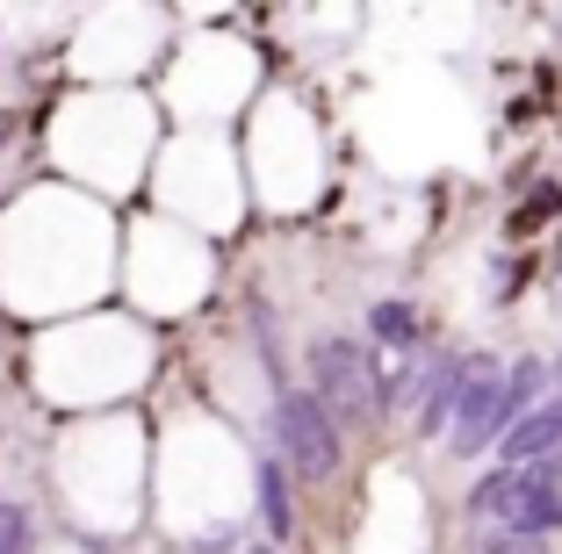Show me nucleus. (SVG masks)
<instances>
[{
	"mask_svg": "<svg viewBox=\"0 0 562 554\" xmlns=\"http://www.w3.org/2000/svg\"><path fill=\"white\" fill-rule=\"evenodd\" d=\"M274 440H281V468H296V475H331L339 468V454H347V440H339V425H331V410L317 404L311 389H281L274 396Z\"/></svg>",
	"mask_w": 562,
	"mask_h": 554,
	"instance_id": "obj_1",
	"label": "nucleus"
},
{
	"mask_svg": "<svg viewBox=\"0 0 562 554\" xmlns=\"http://www.w3.org/2000/svg\"><path fill=\"white\" fill-rule=\"evenodd\" d=\"M368 382H382V375H375V353H368L361 339H317L311 346V396L331 410V425L375 410V389H368Z\"/></svg>",
	"mask_w": 562,
	"mask_h": 554,
	"instance_id": "obj_2",
	"label": "nucleus"
},
{
	"mask_svg": "<svg viewBox=\"0 0 562 554\" xmlns=\"http://www.w3.org/2000/svg\"><path fill=\"white\" fill-rule=\"evenodd\" d=\"M505 425H513V410H505V382H497L491 360L469 353V382H462V404H454V418H447V454L476 461L491 440H505Z\"/></svg>",
	"mask_w": 562,
	"mask_h": 554,
	"instance_id": "obj_3",
	"label": "nucleus"
},
{
	"mask_svg": "<svg viewBox=\"0 0 562 554\" xmlns=\"http://www.w3.org/2000/svg\"><path fill=\"white\" fill-rule=\"evenodd\" d=\"M562 446V396H541L527 418L505 425V440H497V468H533Z\"/></svg>",
	"mask_w": 562,
	"mask_h": 554,
	"instance_id": "obj_4",
	"label": "nucleus"
},
{
	"mask_svg": "<svg viewBox=\"0 0 562 554\" xmlns=\"http://www.w3.org/2000/svg\"><path fill=\"white\" fill-rule=\"evenodd\" d=\"M462 382H469V353H447L418 375V440H440L447 432V418L462 404Z\"/></svg>",
	"mask_w": 562,
	"mask_h": 554,
	"instance_id": "obj_5",
	"label": "nucleus"
},
{
	"mask_svg": "<svg viewBox=\"0 0 562 554\" xmlns=\"http://www.w3.org/2000/svg\"><path fill=\"white\" fill-rule=\"evenodd\" d=\"M513 475H519V489H513V511H505V533H513V540H548V533H562V489L533 483L527 468H513Z\"/></svg>",
	"mask_w": 562,
	"mask_h": 554,
	"instance_id": "obj_6",
	"label": "nucleus"
},
{
	"mask_svg": "<svg viewBox=\"0 0 562 554\" xmlns=\"http://www.w3.org/2000/svg\"><path fill=\"white\" fill-rule=\"evenodd\" d=\"M260 525H267V540H289V525H296V505H289V468H281V454H260Z\"/></svg>",
	"mask_w": 562,
	"mask_h": 554,
	"instance_id": "obj_7",
	"label": "nucleus"
},
{
	"mask_svg": "<svg viewBox=\"0 0 562 554\" xmlns=\"http://www.w3.org/2000/svg\"><path fill=\"white\" fill-rule=\"evenodd\" d=\"M368 339H375V346H412L418 339V310L397 303V295H382L375 310H368Z\"/></svg>",
	"mask_w": 562,
	"mask_h": 554,
	"instance_id": "obj_8",
	"label": "nucleus"
},
{
	"mask_svg": "<svg viewBox=\"0 0 562 554\" xmlns=\"http://www.w3.org/2000/svg\"><path fill=\"white\" fill-rule=\"evenodd\" d=\"M497 382H505V410H513V418H527V410L541 404V389H548V360H513Z\"/></svg>",
	"mask_w": 562,
	"mask_h": 554,
	"instance_id": "obj_9",
	"label": "nucleus"
},
{
	"mask_svg": "<svg viewBox=\"0 0 562 554\" xmlns=\"http://www.w3.org/2000/svg\"><path fill=\"white\" fill-rule=\"evenodd\" d=\"M513 489H519L513 468H491L476 489H469V511H476V519H505V511H513Z\"/></svg>",
	"mask_w": 562,
	"mask_h": 554,
	"instance_id": "obj_10",
	"label": "nucleus"
},
{
	"mask_svg": "<svg viewBox=\"0 0 562 554\" xmlns=\"http://www.w3.org/2000/svg\"><path fill=\"white\" fill-rule=\"evenodd\" d=\"M0 554H30V511L22 505L0 511Z\"/></svg>",
	"mask_w": 562,
	"mask_h": 554,
	"instance_id": "obj_11",
	"label": "nucleus"
},
{
	"mask_svg": "<svg viewBox=\"0 0 562 554\" xmlns=\"http://www.w3.org/2000/svg\"><path fill=\"white\" fill-rule=\"evenodd\" d=\"M555 210H562V188L548 180V188H533V195H527V210H519V230H533L541 216H555Z\"/></svg>",
	"mask_w": 562,
	"mask_h": 554,
	"instance_id": "obj_12",
	"label": "nucleus"
},
{
	"mask_svg": "<svg viewBox=\"0 0 562 554\" xmlns=\"http://www.w3.org/2000/svg\"><path fill=\"white\" fill-rule=\"evenodd\" d=\"M483 554H541V540H513V533H497Z\"/></svg>",
	"mask_w": 562,
	"mask_h": 554,
	"instance_id": "obj_13",
	"label": "nucleus"
},
{
	"mask_svg": "<svg viewBox=\"0 0 562 554\" xmlns=\"http://www.w3.org/2000/svg\"><path fill=\"white\" fill-rule=\"evenodd\" d=\"M548 382H555V396H562V353H555V360H548Z\"/></svg>",
	"mask_w": 562,
	"mask_h": 554,
	"instance_id": "obj_14",
	"label": "nucleus"
},
{
	"mask_svg": "<svg viewBox=\"0 0 562 554\" xmlns=\"http://www.w3.org/2000/svg\"><path fill=\"white\" fill-rule=\"evenodd\" d=\"M252 554H274V547H252Z\"/></svg>",
	"mask_w": 562,
	"mask_h": 554,
	"instance_id": "obj_15",
	"label": "nucleus"
},
{
	"mask_svg": "<svg viewBox=\"0 0 562 554\" xmlns=\"http://www.w3.org/2000/svg\"><path fill=\"white\" fill-rule=\"evenodd\" d=\"M0 511H8V505H0Z\"/></svg>",
	"mask_w": 562,
	"mask_h": 554,
	"instance_id": "obj_16",
	"label": "nucleus"
}]
</instances>
